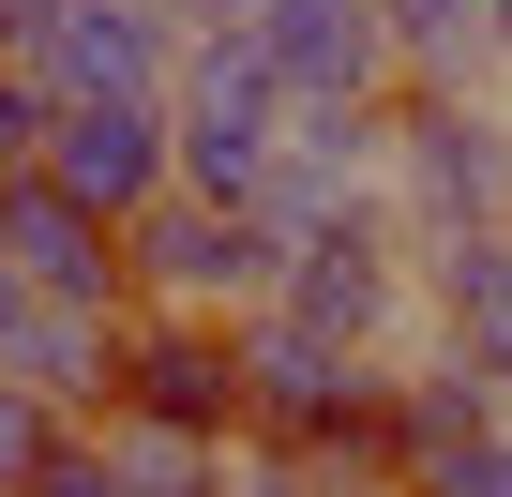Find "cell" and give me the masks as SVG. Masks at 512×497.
Wrapping results in <instances>:
<instances>
[{
	"mask_svg": "<svg viewBox=\"0 0 512 497\" xmlns=\"http://www.w3.org/2000/svg\"><path fill=\"white\" fill-rule=\"evenodd\" d=\"M121 257H136V302H196V317H256V302H287V257L302 241L272 211H241V196H151L121 226Z\"/></svg>",
	"mask_w": 512,
	"mask_h": 497,
	"instance_id": "1",
	"label": "cell"
},
{
	"mask_svg": "<svg viewBox=\"0 0 512 497\" xmlns=\"http://www.w3.org/2000/svg\"><path fill=\"white\" fill-rule=\"evenodd\" d=\"M181 181L196 196H272V166H287V136H302V91L272 76V61H256L241 31H196V61H181Z\"/></svg>",
	"mask_w": 512,
	"mask_h": 497,
	"instance_id": "2",
	"label": "cell"
},
{
	"mask_svg": "<svg viewBox=\"0 0 512 497\" xmlns=\"http://www.w3.org/2000/svg\"><path fill=\"white\" fill-rule=\"evenodd\" d=\"M106 422H166V437H211V452H241V422H256L241 317L136 302V317H121V407H106Z\"/></svg>",
	"mask_w": 512,
	"mask_h": 497,
	"instance_id": "3",
	"label": "cell"
},
{
	"mask_svg": "<svg viewBox=\"0 0 512 497\" xmlns=\"http://www.w3.org/2000/svg\"><path fill=\"white\" fill-rule=\"evenodd\" d=\"M392 211L407 226H512V106L497 91H407L392 106Z\"/></svg>",
	"mask_w": 512,
	"mask_h": 497,
	"instance_id": "4",
	"label": "cell"
},
{
	"mask_svg": "<svg viewBox=\"0 0 512 497\" xmlns=\"http://www.w3.org/2000/svg\"><path fill=\"white\" fill-rule=\"evenodd\" d=\"M46 181L91 196L106 226H136L151 196H181V106L166 91H76L61 136H46Z\"/></svg>",
	"mask_w": 512,
	"mask_h": 497,
	"instance_id": "5",
	"label": "cell"
},
{
	"mask_svg": "<svg viewBox=\"0 0 512 497\" xmlns=\"http://www.w3.org/2000/svg\"><path fill=\"white\" fill-rule=\"evenodd\" d=\"M0 272L46 287V302H91V317H136V257H121V226H106L91 196H61L46 166L0 181Z\"/></svg>",
	"mask_w": 512,
	"mask_h": 497,
	"instance_id": "6",
	"label": "cell"
},
{
	"mask_svg": "<svg viewBox=\"0 0 512 497\" xmlns=\"http://www.w3.org/2000/svg\"><path fill=\"white\" fill-rule=\"evenodd\" d=\"M0 392H46V407L106 422V407H121V317L46 302V287H16V272H0Z\"/></svg>",
	"mask_w": 512,
	"mask_h": 497,
	"instance_id": "7",
	"label": "cell"
},
{
	"mask_svg": "<svg viewBox=\"0 0 512 497\" xmlns=\"http://www.w3.org/2000/svg\"><path fill=\"white\" fill-rule=\"evenodd\" d=\"M181 61H196V16L181 0H76V16L31 46V76L76 106V91H181Z\"/></svg>",
	"mask_w": 512,
	"mask_h": 497,
	"instance_id": "8",
	"label": "cell"
},
{
	"mask_svg": "<svg viewBox=\"0 0 512 497\" xmlns=\"http://www.w3.org/2000/svg\"><path fill=\"white\" fill-rule=\"evenodd\" d=\"M377 31L407 61V91H497L512 46H497V0H377Z\"/></svg>",
	"mask_w": 512,
	"mask_h": 497,
	"instance_id": "9",
	"label": "cell"
},
{
	"mask_svg": "<svg viewBox=\"0 0 512 497\" xmlns=\"http://www.w3.org/2000/svg\"><path fill=\"white\" fill-rule=\"evenodd\" d=\"M61 437H76V407H46V392H0V497H31V482L61 467Z\"/></svg>",
	"mask_w": 512,
	"mask_h": 497,
	"instance_id": "10",
	"label": "cell"
},
{
	"mask_svg": "<svg viewBox=\"0 0 512 497\" xmlns=\"http://www.w3.org/2000/svg\"><path fill=\"white\" fill-rule=\"evenodd\" d=\"M46 136H61V91H46L31 61H0V181H31V166H46Z\"/></svg>",
	"mask_w": 512,
	"mask_h": 497,
	"instance_id": "11",
	"label": "cell"
},
{
	"mask_svg": "<svg viewBox=\"0 0 512 497\" xmlns=\"http://www.w3.org/2000/svg\"><path fill=\"white\" fill-rule=\"evenodd\" d=\"M422 497H512V422H497V437H482V452H452V467H437V482H422Z\"/></svg>",
	"mask_w": 512,
	"mask_h": 497,
	"instance_id": "12",
	"label": "cell"
},
{
	"mask_svg": "<svg viewBox=\"0 0 512 497\" xmlns=\"http://www.w3.org/2000/svg\"><path fill=\"white\" fill-rule=\"evenodd\" d=\"M226 497H332V482H317V467H287V452H241V467H226Z\"/></svg>",
	"mask_w": 512,
	"mask_h": 497,
	"instance_id": "13",
	"label": "cell"
},
{
	"mask_svg": "<svg viewBox=\"0 0 512 497\" xmlns=\"http://www.w3.org/2000/svg\"><path fill=\"white\" fill-rule=\"evenodd\" d=\"M497 46H512V0H497Z\"/></svg>",
	"mask_w": 512,
	"mask_h": 497,
	"instance_id": "14",
	"label": "cell"
}]
</instances>
